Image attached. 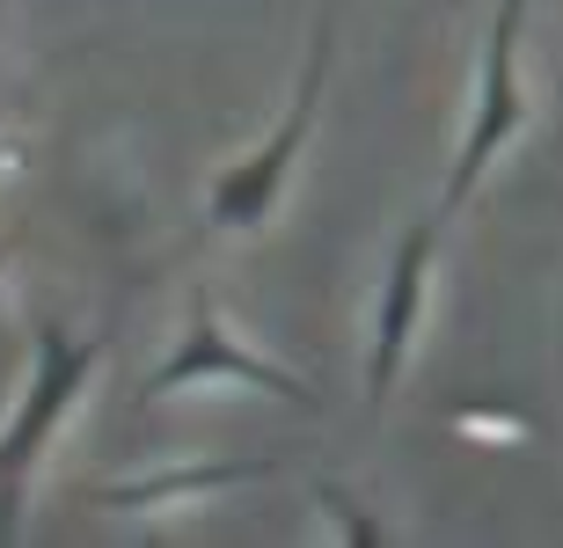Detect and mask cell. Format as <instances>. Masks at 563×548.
Returning a JSON list of instances; mask_svg holds the SVG:
<instances>
[{"label": "cell", "instance_id": "obj_1", "mask_svg": "<svg viewBox=\"0 0 563 548\" xmlns=\"http://www.w3.org/2000/svg\"><path fill=\"white\" fill-rule=\"evenodd\" d=\"M330 52H336V15L322 8V22H314V44H308V66H300V88H292V103L286 118H278L272 132H264V147L242 154L220 183H212V227L220 234H250L272 220L278 205V190H286L292 176V154L308 147V132H314V110H322V88H330Z\"/></svg>", "mask_w": 563, "mask_h": 548}, {"label": "cell", "instance_id": "obj_2", "mask_svg": "<svg viewBox=\"0 0 563 548\" xmlns=\"http://www.w3.org/2000/svg\"><path fill=\"white\" fill-rule=\"evenodd\" d=\"M103 359L96 337H66V329H37V373H30V395L0 432V541H15L22 527V476L44 454V439L59 432V417L81 402L88 373Z\"/></svg>", "mask_w": 563, "mask_h": 548}, {"label": "cell", "instance_id": "obj_3", "mask_svg": "<svg viewBox=\"0 0 563 548\" xmlns=\"http://www.w3.org/2000/svg\"><path fill=\"white\" fill-rule=\"evenodd\" d=\"M527 8H534V0H498L490 44H483V74H476V118L461 132V154H454V169H446V190H439V212H446V220L468 205V190L483 183V169L527 132V88H520V22H527Z\"/></svg>", "mask_w": 563, "mask_h": 548}, {"label": "cell", "instance_id": "obj_4", "mask_svg": "<svg viewBox=\"0 0 563 548\" xmlns=\"http://www.w3.org/2000/svg\"><path fill=\"white\" fill-rule=\"evenodd\" d=\"M206 380H242V388H264V395H278V402H300V410H314L308 380L286 373V366H272V359H256V351H242V344L220 329V307H212V293L198 286V293H190V329H184V344H176V351L154 366V380L140 388V410H146V402H162V395H176V388H206Z\"/></svg>", "mask_w": 563, "mask_h": 548}, {"label": "cell", "instance_id": "obj_5", "mask_svg": "<svg viewBox=\"0 0 563 548\" xmlns=\"http://www.w3.org/2000/svg\"><path fill=\"white\" fill-rule=\"evenodd\" d=\"M439 227H446V212H424L388 256L380 307H374V359H366V410H388V395L402 380V359H410V337H418V315H424V286H432Z\"/></svg>", "mask_w": 563, "mask_h": 548}, {"label": "cell", "instance_id": "obj_6", "mask_svg": "<svg viewBox=\"0 0 563 548\" xmlns=\"http://www.w3.org/2000/svg\"><path fill=\"white\" fill-rule=\"evenodd\" d=\"M256 476H278V461H206V468H162V476H140V483H103L96 505L110 512H146V505H176V497H212V490L256 483Z\"/></svg>", "mask_w": 563, "mask_h": 548}, {"label": "cell", "instance_id": "obj_7", "mask_svg": "<svg viewBox=\"0 0 563 548\" xmlns=\"http://www.w3.org/2000/svg\"><path fill=\"white\" fill-rule=\"evenodd\" d=\"M314 505L336 519V534H344V541H358V548H374V541H380V527H374V519H366V512H358L336 483H314Z\"/></svg>", "mask_w": 563, "mask_h": 548}, {"label": "cell", "instance_id": "obj_8", "mask_svg": "<svg viewBox=\"0 0 563 548\" xmlns=\"http://www.w3.org/2000/svg\"><path fill=\"white\" fill-rule=\"evenodd\" d=\"M0 264H8V242H0Z\"/></svg>", "mask_w": 563, "mask_h": 548}]
</instances>
